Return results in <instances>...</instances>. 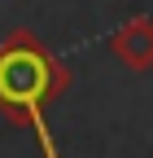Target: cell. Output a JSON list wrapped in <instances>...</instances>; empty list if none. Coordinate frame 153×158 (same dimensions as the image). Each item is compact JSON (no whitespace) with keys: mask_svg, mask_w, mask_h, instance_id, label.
<instances>
[{"mask_svg":"<svg viewBox=\"0 0 153 158\" xmlns=\"http://www.w3.org/2000/svg\"><path fill=\"white\" fill-rule=\"evenodd\" d=\"M53 97V62L40 48H5L0 53V106L35 123V106Z\"/></svg>","mask_w":153,"mask_h":158,"instance_id":"cell-1","label":"cell"},{"mask_svg":"<svg viewBox=\"0 0 153 158\" xmlns=\"http://www.w3.org/2000/svg\"><path fill=\"white\" fill-rule=\"evenodd\" d=\"M114 53H118L131 70H144L153 62V27L149 22H131L127 31L114 35Z\"/></svg>","mask_w":153,"mask_h":158,"instance_id":"cell-2","label":"cell"}]
</instances>
